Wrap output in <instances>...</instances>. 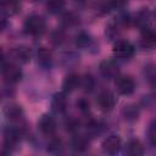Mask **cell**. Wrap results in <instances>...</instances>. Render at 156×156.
Returning a JSON list of instances; mask_svg holds the SVG:
<instances>
[{
  "instance_id": "1",
  "label": "cell",
  "mask_w": 156,
  "mask_h": 156,
  "mask_svg": "<svg viewBox=\"0 0 156 156\" xmlns=\"http://www.w3.org/2000/svg\"><path fill=\"white\" fill-rule=\"evenodd\" d=\"M24 32L32 37H40L46 28L45 20L39 15H30L24 21Z\"/></svg>"
},
{
  "instance_id": "2",
  "label": "cell",
  "mask_w": 156,
  "mask_h": 156,
  "mask_svg": "<svg viewBox=\"0 0 156 156\" xmlns=\"http://www.w3.org/2000/svg\"><path fill=\"white\" fill-rule=\"evenodd\" d=\"M2 77H4V80L7 84H15V83L21 80L22 71L16 63H12V62L5 63V62H2Z\"/></svg>"
},
{
  "instance_id": "3",
  "label": "cell",
  "mask_w": 156,
  "mask_h": 156,
  "mask_svg": "<svg viewBox=\"0 0 156 156\" xmlns=\"http://www.w3.org/2000/svg\"><path fill=\"white\" fill-rule=\"evenodd\" d=\"M113 55L121 60H129L134 55V46L128 40H118L113 45Z\"/></svg>"
},
{
  "instance_id": "4",
  "label": "cell",
  "mask_w": 156,
  "mask_h": 156,
  "mask_svg": "<svg viewBox=\"0 0 156 156\" xmlns=\"http://www.w3.org/2000/svg\"><path fill=\"white\" fill-rule=\"evenodd\" d=\"M115 87H116V90L118 94L121 95H130L134 89H135V83L134 80L128 77V76H119L116 78V82H115Z\"/></svg>"
},
{
  "instance_id": "5",
  "label": "cell",
  "mask_w": 156,
  "mask_h": 156,
  "mask_svg": "<svg viewBox=\"0 0 156 156\" xmlns=\"http://www.w3.org/2000/svg\"><path fill=\"white\" fill-rule=\"evenodd\" d=\"M96 105L99 110H101L102 112H110L113 110L116 105V98L111 91H102L99 94L96 99Z\"/></svg>"
},
{
  "instance_id": "6",
  "label": "cell",
  "mask_w": 156,
  "mask_h": 156,
  "mask_svg": "<svg viewBox=\"0 0 156 156\" xmlns=\"http://www.w3.org/2000/svg\"><path fill=\"white\" fill-rule=\"evenodd\" d=\"M101 146H102L104 152L113 155V154H117L119 151V149L122 146V140H121V138L118 135L112 134V135H108L107 138L104 139Z\"/></svg>"
},
{
  "instance_id": "7",
  "label": "cell",
  "mask_w": 156,
  "mask_h": 156,
  "mask_svg": "<svg viewBox=\"0 0 156 156\" xmlns=\"http://www.w3.org/2000/svg\"><path fill=\"white\" fill-rule=\"evenodd\" d=\"M100 73L105 79H115L118 77V66L111 60H105L100 63Z\"/></svg>"
},
{
  "instance_id": "8",
  "label": "cell",
  "mask_w": 156,
  "mask_h": 156,
  "mask_svg": "<svg viewBox=\"0 0 156 156\" xmlns=\"http://www.w3.org/2000/svg\"><path fill=\"white\" fill-rule=\"evenodd\" d=\"M38 128L44 135H52L56 130V122L49 115H43L38 122Z\"/></svg>"
},
{
  "instance_id": "9",
  "label": "cell",
  "mask_w": 156,
  "mask_h": 156,
  "mask_svg": "<svg viewBox=\"0 0 156 156\" xmlns=\"http://www.w3.org/2000/svg\"><path fill=\"white\" fill-rule=\"evenodd\" d=\"M22 132L20 128L9 127L4 133V147H13L21 139Z\"/></svg>"
},
{
  "instance_id": "10",
  "label": "cell",
  "mask_w": 156,
  "mask_h": 156,
  "mask_svg": "<svg viewBox=\"0 0 156 156\" xmlns=\"http://www.w3.org/2000/svg\"><path fill=\"white\" fill-rule=\"evenodd\" d=\"M80 80L82 78L76 74V73H69L65 77L63 83H62V88L65 93H72L74 91L79 85H80Z\"/></svg>"
},
{
  "instance_id": "11",
  "label": "cell",
  "mask_w": 156,
  "mask_h": 156,
  "mask_svg": "<svg viewBox=\"0 0 156 156\" xmlns=\"http://www.w3.org/2000/svg\"><path fill=\"white\" fill-rule=\"evenodd\" d=\"M67 105H68V101L63 93H57L54 95V98L51 100V107L55 112L63 113L67 110Z\"/></svg>"
},
{
  "instance_id": "12",
  "label": "cell",
  "mask_w": 156,
  "mask_h": 156,
  "mask_svg": "<svg viewBox=\"0 0 156 156\" xmlns=\"http://www.w3.org/2000/svg\"><path fill=\"white\" fill-rule=\"evenodd\" d=\"M141 43L146 48H154L156 45V30H154L150 27H143L141 28Z\"/></svg>"
},
{
  "instance_id": "13",
  "label": "cell",
  "mask_w": 156,
  "mask_h": 156,
  "mask_svg": "<svg viewBox=\"0 0 156 156\" xmlns=\"http://www.w3.org/2000/svg\"><path fill=\"white\" fill-rule=\"evenodd\" d=\"M38 63L43 68H50L52 65V55L46 48H39L37 51Z\"/></svg>"
},
{
  "instance_id": "14",
  "label": "cell",
  "mask_w": 156,
  "mask_h": 156,
  "mask_svg": "<svg viewBox=\"0 0 156 156\" xmlns=\"http://www.w3.org/2000/svg\"><path fill=\"white\" fill-rule=\"evenodd\" d=\"M71 147L77 152H84L89 147V140L84 135H74L71 140Z\"/></svg>"
},
{
  "instance_id": "15",
  "label": "cell",
  "mask_w": 156,
  "mask_h": 156,
  "mask_svg": "<svg viewBox=\"0 0 156 156\" xmlns=\"http://www.w3.org/2000/svg\"><path fill=\"white\" fill-rule=\"evenodd\" d=\"M12 56L16 61L21 63H26L30 60V50L27 46H17L12 51Z\"/></svg>"
},
{
  "instance_id": "16",
  "label": "cell",
  "mask_w": 156,
  "mask_h": 156,
  "mask_svg": "<svg viewBox=\"0 0 156 156\" xmlns=\"http://www.w3.org/2000/svg\"><path fill=\"white\" fill-rule=\"evenodd\" d=\"M5 115H6L7 119H10L12 122H17V121L22 119L23 111H22L21 106H18V105H9L5 108Z\"/></svg>"
},
{
  "instance_id": "17",
  "label": "cell",
  "mask_w": 156,
  "mask_h": 156,
  "mask_svg": "<svg viewBox=\"0 0 156 156\" xmlns=\"http://www.w3.org/2000/svg\"><path fill=\"white\" fill-rule=\"evenodd\" d=\"M21 9L20 0H2V11L9 16L16 15Z\"/></svg>"
},
{
  "instance_id": "18",
  "label": "cell",
  "mask_w": 156,
  "mask_h": 156,
  "mask_svg": "<svg viewBox=\"0 0 156 156\" xmlns=\"http://www.w3.org/2000/svg\"><path fill=\"white\" fill-rule=\"evenodd\" d=\"M126 152L128 155H130V156H139V155H143L144 154V147H143V145H141V143L139 140L132 139L127 144Z\"/></svg>"
},
{
  "instance_id": "19",
  "label": "cell",
  "mask_w": 156,
  "mask_h": 156,
  "mask_svg": "<svg viewBox=\"0 0 156 156\" xmlns=\"http://www.w3.org/2000/svg\"><path fill=\"white\" fill-rule=\"evenodd\" d=\"M65 7V0H48L46 9L50 13H58Z\"/></svg>"
},
{
  "instance_id": "20",
  "label": "cell",
  "mask_w": 156,
  "mask_h": 156,
  "mask_svg": "<svg viewBox=\"0 0 156 156\" xmlns=\"http://www.w3.org/2000/svg\"><path fill=\"white\" fill-rule=\"evenodd\" d=\"M62 150V143L60 139L52 138L48 144V151L51 154H58Z\"/></svg>"
},
{
  "instance_id": "21",
  "label": "cell",
  "mask_w": 156,
  "mask_h": 156,
  "mask_svg": "<svg viewBox=\"0 0 156 156\" xmlns=\"http://www.w3.org/2000/svg\"><path fill=\"white\" fill-rule=\"evenodd\" d=\"M89 43H90V37L87 33L80 32V33L77 34V37H76V44H77V46L84 48V46L89 45Z\"/></svg>"
},
{
  "instance_id": "22",
  "label": "cell",
  "mask_w": 156,
  "mask_h": 156,
  "mask_svg": "<svg viewBox=\"0 0 156 156\" xmlns=\"http://www.w3.org/2000/svg\"><path fill=\"white\" fill-rule=\"evenodd\" d=\"M94 85H95L94 79H93V77L89 76V74L84 76V77L82 78V80H80V87H83V89H84L85 91H91L93 88H94Z\"/></svg>"
},
{
  "instance_id": "23",
  "label": "cell",
  "mask_w": 156,
  "mask_h": 156,
  "mask_svg": "<svg viewBox=\"0 0 156 156\" xmlns=\"http://www.w3.org/2000/svg\"><path fill=\"white\" fill-rule=\"evenodd\" d=\"M147 17H149L147 11H146V10H141V11L138 12L136 16H135V23L143 28V27H145V23H146V21H147Z\"/></svg>"
},
{
  "instance_id": "24",
  "label": "cell",
  "mask_w": 156,
  "mask_h": 156,
  "mask_svg": "<svg viewBox=\"0 0 156 156\" xmlns=\"http://www.w3.org/2000/svg\"><path fill=\"white\" fill-rule=\"evenodd\" d=\"M65 126H66V129H67L68 132L73 133V132L78 130V128H79V121H77L76 118L72 117V118H68V119L66 121Z\"/></svg>"
},
{
  "instance_id": "25",
  "label": "cell",
  "mask_w": 156,
  "mask_h": 156,
  "mask_svg": "<svg viewBox=\"0 0 156 156\" xmlns=\"http://www.w3.org/2000/svg\"><path fill=\"white\" fill-rule=\"evenodd\" d=\"M147 138L151 145L156 146V122H154L152 124H150L149 130H147Z\"/></svg>"
},
{
  "instance_id": "26",
  "label": "cell",
  "mask_w": 156,
  "mask_h": 156,
  "mask_svg": "<svg viewBox=\"0 0 156 156\" xmlns=\"http://www.w3.org/2000/svg\"><path fill=\"white\" fill-rule=\"evenodd\" d=\"M77 107H78V110H79L80 112L85 113V112L89 111V101H88L87 99L82 98V99H79V100L77 101Z\"/></svg>"
},
{
  "instance_id": "27",
  "label": "cell",
  "mask_w": 156,
  "mask_h": 156,
  "mask_svg": "<svg viewBox=\"0 0 156 156\" xmlns=\"http://www.w3.org/2000/svg\"><path fill=\"white\" fill-rule=\"evenodd\" d=\"M124 115H126V118H128V119H130V118H133V119H135V118H138V111L135 110V108H133V107H130V106H126V108H124Z\"/></svg>"
},
{
  "instance_id": "28",
  "label": "cell",
  "mask_w": 156,
  "mask_h": 156,
  "mask_svg": "<svg viewBox=\"0 0 156 156\" xmlns=\"http://www.w3.org/2000/svg\"><path fill=\"white\" fill-rule=\"evenodd\" d=\"M63 22L67 23L68 26H72V24H74L77 22V18L73 16V13H66L63 16Z\"/></svg>"
},
{
  "instance_id": "29",
  "label": "cell",
  "mask_w": 156,
  "mask_h": 156,
  "mask_svg": "<svg viewBox=\"0 0 156 156\" xmlns=\"http://www.w3.org/2000/svg\"><path fill=\"white\" fill-rule=\"evenodd\" d=\"M110 5L119 9V7H123L126 5V0H110Z\"/></svg>"
},
{
  "instance_id": "30",
  "label": "cell",
  "mask_w": 156,
  "mask_h": 156,
  "mask_svg": "<svg viewBox=\"0 0 156 156\" xmlns=\"http://www.w3.org/2000/svg\"><path fill=\"white\" fill-rule=\"evenodd\" d=\"M74 2L78 4V5H80V6H83V5L87 4V0H74Z\"/></svg>"
},
{
  "instance_id": "31",
  "label": "cell",
  "mask_w": 156,
  "mask_h": 156,
  "mask_svg": "<svg viewBox=\"0 0 156 156\" xmlns=\"http://www.w3.org/2000/svg\"><path fill=\"white\" fill-rule=\"evenodd\" d=\"M155 17H156V12H155Z\"/></svg>"
},
{
  "instance_id": "32",
  "label": "cell",
  "mask_w": 156,
  "mask_h": 156,
  "mask_svg": "<svg viewBox=\"0 0 156 156\" xmlns=\"http://www.w3.org/2000/svg\"><path fill=\"white\" fill-rule=\"evenodd\" d=\"M32 1H37V0H32Z\"/></svg>"
}]
</instances>
